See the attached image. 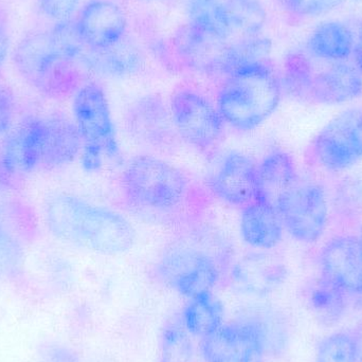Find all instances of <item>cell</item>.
<instances>
[{
  "label": "cell",
  "instance_id": "6da1fadb",
  "mask_svg": "<svg viewBox=\"0 0 362 362\" xmlns=\"http://www.w3.org/2000/svg\"><path fill=\"white\" fill-rule=\"evenodd\" d=\"M46 221L59 240L102 255H122L135 242V229L120 213L69 194L49 200Z\"/></svg>",
  "mask_w": 362,
  "mask_h": 362
},
{
  "label": "cell",
  "instance_id": "7a4b0ae2",
  "mask_svg": "<svg viewBox=\"0 0 362 362\" xmlns=\"http://www.w3.org/2000/svg\"><path fill=\"white\" fill-rule=\"evenodd\" d=\"M282 91L281 78L269 62L247 66L223 78L217 91V110L232 129L253 131L276 112Z\"/></svg>",
  "mask_w": 362,
  "mask_h": 362
},
{
  "label": "cell",
  "instance_id": "3957f363",
  "mask_svg": "<svg viewBox=\"0 0 362 362\" xmlns=\"http://www.w3.org/2000/svg\"><path fill=\"white\" fill-rule=\"evenodd\" d=\"M281 84L291 97L323 105L346 103L362 95V74L354 64L300 53L285 59Z\"/></svg>",
  "mask_w": 362,
  "mask_h": 362
},
{
  "label": "cell",
  "instance_id": "277c9868",
  "mask_svg": "<svg viewBox=\"0 0 362 362\" xmlns=\"http://www.w3.org/2000/svg\"><path fill=\"white\" fill-rule=\"evenodd\" d=\"M120 189L129 206L170 214L185 206L192 187L187 176L175 165L153 155H140L125 165Z\"/></svg>",
  "mask_w": 362,
  "mask_h": 362
},
{
  "label": "cell",
  "instance_id": "5b68a950",
  "mask_svg": "<svg viewBox=\"0 0 362 362\" xmlns=\"http://www.w3.org/2000/svg\"><path fill=\"white\" fill-rule=\"evenodd\" d=\"M13 63L21 78L47 97L62 99L81 87L76 63L55 52L49 30L23 36L13 53Z\"/></svg>",
  "mask_w": 362,
  "mask_h": 362
},
{
  "label": "cell",
  "instance_id": "8992f818",
  "mask_svg": "<svg viewBox=\"0 0 362 362\" xmlns=\"http://www.w3.org/2000/svg\"><path fill=\"white\" fill-rule=\"evenodd\" d=\"M74 114L82 137V165L87 172L99 170L105 157H118L112 110L102 86L98 83L82 85L74 97Z\"/></svg>",
  "mask_w": 362,
  "mask_h": 362
},
{
  "label": "cell",
  "instance_id": "52a82bcc",
  "mask_svg": "<svg viewBox=\"0 0 362 362\" xmlns=\"http://www.w3.org/2000/svg\"><path fill=\"white\" fill-rule=\"evenodd\" d=\"M276 210L291 238L304 244L318 242L329 225V206L322 185L302 180L287 189L278 200Z\"/></svg>",
  "mask_w": 362,
  "mask_h": 362
},
{
  "label": "cell",
  "instance_id": "ba28073f",
  "mask_svg": "<svg viewBox=\"0 0 362 362\" xmlns=\"http://www.w3.org/2000/svg\"><path fill=\"white\" fill-rule=\"evenodd\" d=\"M170 112L180 141L202 153L214 150L223 135V122L216 104L192 87H181L172 95Z\"/></svg>",
  "mask_w": 362,
  "mask_h": 362
},
{
  "label": "cell",
  "instance_id": "9c48e42d",
  "mask_svg": "<svg viewBox=\"0 0 362 362\" xmlns=\"http://www.w3.org/2000/svg\"><path fill=\"white\" fill-rule=\"evenodd\" d=\"M156 274L168 286L192 299L212 293L221 280V266L209 251L193 245H180L161 257Z\"/></svg>",
  "mask_w": 362,
  "mask_h": 362
},
{
  "label": "cell",
  "instance_id": "30bf717a",
  "mask_svg": "<svg viewBox=\"0 0 362 362\" xmlns=\"http://www.w3.org/2000/svg\"><path fill=\"white\" fill-rule=\"evenodd\" d=\"M315 165L333 173L346 171L362 159V108H350L329 121L310 148Z\"/></svg>",
  "mask_w": 362,
  "mask_h": 362
},
{
  "label": "cell",
  "instance_id": "8fae6325",
  "mask_svg": "<svg viewBox=\"0 0 362 362\" xmlns=\"http://www.w3.org/2000/svg\"><path fill=\"white\" fill-rule=\"evenodd\" d=\"M125 129L134 141L155 152H172L180 140L170 106L156 95H144L129 105Z\"/></svg>",
  "mask_w": 362,
  "mask_h": 362
},
{
  "label": "cell",
  "instance_id": "7c38bea8",
  "mask_svg": "<svg viewBox=\"0 0 362 362\" xmlns=\"http://www.w3.org/2000/svg\"><path fill=\"white\" fill-rule=\"evenodd\" d=\"M320 280L346 298L362 297V243L352 234L336 235L319 253Z\"/></svg>",
  "mask_w": 362,
  "mask_h": 362
},
{
  "label": "cell",
  "instance_id": "4fadbf2b",
  "mask_svg": "<svg viewBox=\"0 0 362 362\" xmlns=\"http://www.w3.org/2000/svg\"><path fill=\"white\" fill-rule=\"evenodd\" d=\"M76 27L87 50L102 51L125 38L127 17L112 0H90L78 13Z\"/></svg>",
  "mask_w": 362,
  "mask_h": 362
},
{
  "label": "cell",
  "instance_id": "5bb4252c",
  "mask_svg": "<svg viewBox=\"0 0 362 362\" xmlns=\"http://www.w3.org/2000/svg\"><path fill=\"white\" fill-rule=\"evenodd\" d=\"M211 189L229 206L245 208L259 196L257 163L243 153H230L211 180Z\"/></svg>",
  "mask_w": 362,
  "mask_h": 362
},
{
  "label": "cell",
  "instance_id": "9a60e30c",
  "mask_svg": "<svg viewBox=\"0 0 362 362\" xmlns=\"http://www.w3.org/2000/svg\"><path fill=\"white\" fill-rule=\"evenodd\" d=\"M230 276L236 288L243 293L266 296L285 282L287 268L279 255L257 251L240 257L232 266Z\"/></svg>",
  "mask_w": 362,
  "mask_h": 362
},
{
  "label": "cell",
  "instance_id": "2e32d148",
  "mask_svg": "<svg viewBox=\"0 0 362 362\" xmlns=\"http://www.w3.org/2000/svg\"><path fill=\"white\" fill-rule=\"evenodd\" d=\"M228 44L187 23L180 27L173 37L174 48L181 61L189 69L209 76L223 74Z\"/></svg>",
  "mask_w": 362,
  "mask_h": 362
},
{
  "label": "cell",
  "instance_id": "e0dca14e",
  "mask_svg": "<svg viewBox=\"0 0 362 362\" xmlns=\"http://www.w3.org/2000/svg\"><path fill=\"white\" fill-rule=\"evenodd\" d=\"M76 123L65 117L40 119V168L57 169L72 163L82 152Z\"/></svg>",
  "mask_w": 362,
  "mask_h": 362
},
{
  "label": "cell",
  "instance_id": "ac0fdd59",
  "mask_svg": "<svg viewBox=\"0 0 362 362\" xmlns=\"http://www.w3.org/2000/svg\"><path fill=\"white\" fill-rule=\"evenodd\" d=\"M240 228L244 242L259 250L276 248L285 231L276 206L261 195L242 209Z\"/></svg>",
  "mask_w": 362,
  "mask_h": 362
},
{
  "label": "cell",
  "instance_id": "d6986e66",
  "mask_svg": "<svg viewBox=\"0 0 362 362\" xmlns=\"http://www.w3.org/2000/svg\"><path fill=\"white\" fill-rule=\"evenodd\" d=\"M1 165L10 175H23L40 168V119H27L6 138Z\"/></svg>",
  "mask_w": 362,
  "mask_h": 362
},
{
  "label": "cell",
  "instance_id": "ffe728a7",
  "mask_svg": "<svg viewBox=\"0 0 362 362\" xmlns=\"http://www.w3.org/2000/svg\"><path fill=\"white\" fill-rule=\"evenodd\" d=\"M81 62L100 76L123 78L135 76L142 69L144 57L139 47L125 37L105 50H86Z\"/></svg>",
  "mask_w": 362,
  "mask_h": 362
},
{
  "label": "cell",
  "instance_id": "44dd1931",
  "mask_svg": "<svg viewBox=\"0 0 362 362\" xmlns=\"http://www.w3.org/2000/svg\"><path fill=\"white\" fill-rule=\"evenodd\" d=\"M299 178L293 156L284 151L268 153L257 165L259 195L274 206Z\"/></svg>",
  "mask_w": 362,
  "mask_h": 362
},
{
  "label": "cell",
  "instance_id": "7402d4cb",
  "mask_svg": "<svg viewBox=\"0 0 362 362\" xmlns=\"http://www.w3.org/2000/svg\"><path fill=\"white\" fill-rule=\"evenodd\" d=\"M354 45V35L346 23L325 21L310 34L308 51L318 59L346 62L353 54Z\"/></svg>",
  "mask_w": 362,
  "mask_h": 362
},
{
  "label": "cell",
  "instance_id": "603a6c76",
  "mask_svg": "<svg viewBox=\"0 0 362 362\" xmlns=\"http://www.w3.org/2000/svg\"><path fill=\"white\" fill-rule=\"evenodd\" d=\"M223 6L231 37L261 35L267 23V10L262 0H223Z\"/></svg>",
  "mask_w": 362,
  "mask_h": 362
},
{
  "label": "cell",
  "instance_id": "cb8c5ba5",
  "mask_svg": "<svg viewBox=\"0 0 362 362\" xmlns=\"http://www.w3.org/2000/svg\"><path fill=\"white\" fill-rule=\"evenodd\" d=\"M180 315L187 331L196 337H206L223 325V305L212 293L189 299Z\"/></svg>",
  "mask_w": 362,
  "mask_h": 362
},
{
  "label": "cell",
  "instance_id": "d4e9b609",
  "mask_svg": "<svg viewBox=\"0 0 362 362\" xmlns=\"http://www.w3.org/2000/svg\"><path fill=\"white\" fill-rule=\"evenodd\" d=\"M187 25L229 42L231 38L223 0H185Z\"/></svg>",
  "mask_w": 362,
  "mask_h": 362
},
{
  "label": "cell",
  "instance_id": "484cf974",
  "mask_svg": "<svg viewBox=\"0 0 362 362\" xmlns=\"http://www.w3.org/2000/svg\"><path fill=\"white\" fill-rule=\"evenodd\" d=\"M272 49V40L262 35L242 38L228 44L221 76L225 78L234 70L268 62Z\"/></svg>",
  "mask_w": 362,
  "mask_h": 362
},
{
  "label": "cell",
  "instance_id": "4316f807",
  "mask_svg": "<svg viewBox=\"0 0 362 362\" xmlns=\"http://www.w3.org/2000/svg\"><path fill=\"white\" fill-rule=\"evenodd\" d=\"M189 335L181 315L170 317L161 331L158 362H193L194 346Z\"/></svg>",
  "mask_w": 362,
  "mask_h": 362
},
{
  "label": "cell",
  "instance_id": "83f0119b",
  "mask_svg": "<svg viewBox=\"0 0 362 362\" xmlns=\"http://www.w3.org/2000/svg\"><path fill=\"white\" fill-rule=\"evenodd\" d=\"M23 257V243L16 221L0 214V279L13 278L18 274Z\"/></svg>",
  "mask_w": 362,
  "mask_h": 362
},
{
  "label": "cell",
  "instance_id": "f1b7e54d",
  "mask_svg": "<svg viewBox=\"0 0 362 362\" xmlns=\"http://www.w3.org/2000/svg\"><path fill=\"white\" fill-rule=\"evenodd\" d=\"M236 349L232 362H265L268 350L265 329L257 320L236 322Z\"/></svg>",
  "mask_w": 362,
  "mask_h": 362
},
{
  "label": "cell",
  "instance_id": "f546056e",
  "mask_svg": "<svg viewBox=\"0 0 362 362\" xmlns=\"http://www.w3.org/2000/svg\"><path fill=\"white\" fill-rule=\"evenodd\" d=\"M315 362H361L355 331H338L323 337L315 353Z\"/></svg>",
  "mask_w": 362,
  "mask_h": 362
},
{
  "label": "cell",
  "instance_id": "4dcf8cb0",
  "mask_svg": "<svg viewBox=\"0 0 362 362\" xmlns=\"http://www.w3.org/2000/svg\"><path fill=\"white\" fill-rule=\"evenodd\" d=\"M236 323L223 325L202 338L200 354L204 362H232L236 349Z\"/></svg>",
  "mask_w": 362,
  "mask_h": 362
},
{
  "label": "cell",
  "instance_id": "1f68e13d",
  "mask_svg": "<svg viewBox=\"0 0 362 362\" xmlns=\"http://www.w3.org/2000/svg\"><path fill=\"white\" fill-rule=\"evenodd\" d=\"M49 33L53 49L59 57L74 63L82 59L87 48L78 33L76 21L70 18L59 21L52 29L49 30Z\"/></svg>",
  "mask_w": 362,
  "mask_h": 362
},
{
  "label": "cell",
  "instance_id": "d6a6232c",
  "mask_svg": "<svg viewBox=\"0 0 362 362\" xmlns=\"http://www.w3.org/2000/svg\"><path fill=\"white\" fill-rule=\"evenodd\" d=\"M308 300L313 310L320 315L321 318L331 322L334 319H339L344 312L346 297L320 280L313 287Z\"/></svg>",
  "mask_w": 362,
  "mask_h": 362
},
{
  "label": "cell",
  "instance_id": "836d02e7",
  "mask_svg": "<svg viewBox=\"0 0 362 362\" xmlns=\"http://www.w3.org/2000/svg\"><path fill=\"white\" fill-rule=\"evenodd\" d=\"M287 14L308 18L327 14L341 4L342 0H276Z\"/></svg>",
  "mask_w": 362,
  "mask_h": 362
},
{
  "label": "cell",
  "instance_id": "e575fe53",
  "mask_svg": "<svg viewBox=\"0 0 362 362\" xmlns=\"http://www.w3.org/2000/svg\"><path fill=\"white\" fill-rule=\"evenodd\" d=\"M80 0H40L42 14L52 21H63L71 18Z\"/></svg>",
  "mask_w": 362,
  "mask_h": 362
},
{
  "label": "cell",
  "instance_id": "d590c367",
  "mask_svg": "<svg viewBox=\"0 0 362 362\" xmlns=\"http://www.w3.org/2000/svg\"><path fill=\"white\" fill-rule=\"evenodd\" d=\"M14 112V95L8 87L0 84V134H6L10 131Z\"/></svg>",
  "mask_w": 362,
  "mask_h": 362
},
{
  "label": "cell",
  "instance_id": "8d00e7d4",
  "mask_svg": "<svg viewBox=\"0 0 362 362\" xmlns=\"http://www.w3.org/2000/svg\"><path fill=\"white\" fill-rule=\"evenodd\" d=\"M10 35V18L6 8L0 4V71L8 57Z\"/></svg>",
  "mask_w": 362,
  "mask_h": 362
},
{
  "label": "cell",
  "instance_id": "74e56055",
  "mask_svg": "<svg viewBox=\"0 0 362 362\" xmlns=\"http://www.w3.org/2000/svg\"><path fill=\"white\" fill-rule=\"evenodd\" d=\"M353 55H354V65L361 70L362 74V25L361 30H359L358 37H357V42H355L354 51H353Z\"/></svg>",
  "mask_w": 362,
  "mask_h": 362
},
{
  "label": "cell",
  "instance_id": "f35d334b",
  "mask_svg": "<svg viewBox=\"0 0 362 362\" xmlns=\"http://www.w3.org/2000/svg\"><path fill=\"white\" fill-rule=\"evenodd\" d=\"M355 333H356L357 342H358L359 357L362 362V323L359 325L358 329H355Z\"/></svg>",
  "mask_w": 362,
  "mask_h": 362
},
{
  "label": "cell",
  "instance_id": "ab89813d",
  "mask_svg": "<svg viewBox=\"0 0 362 362\" xmlns=\"http://www.w3.org/2000/svg\"><path fill=\"white\" fill-rule=\"evenodd\" d=\"M140 1L148 2V4H157V2L169 1V0H140Z\"/></svg>",
  "mask_w": 362,
  "mask_h": 362
},
{
  "label": "cell",
  "instance_id": "60d3db41",
  "mask_svg": "<svg viewBox=\"0 0 362 362\" xmlns=\"http://www.w3.org/2000/svg\"><path fill=\"white\" fill-rule=\"evenodd\" d=\"M357 236H358L359 240H361V242L362 243V223L361 226V230H359V234Z\"/></svg>",
  "mask_w": 362,
  "mask_h": 362
}]
</instances>
